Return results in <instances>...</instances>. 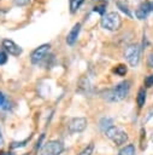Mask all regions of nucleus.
I'll use <instances>...</instances> for the list:
<instances>
[{"instance_id":"obj_29","label":"nucleus","mask_w":153,"mask_h":155,"mask_svg":"<svg viewBox=\"0 0 153 155\" xmlns=\"http://www.w3.org/2000/svg\"><path fill=\"white\" fill-rule=\"evenodd\" d=\"M7 155H16V154H14V153H8Z\"/></svg>"},{"instance_id":"obj_16","label":"nucleus","mask_w":153,"mask_h":155,"mask_svg":"<svg viewBox=\"0 0 153 155\" xmlns=\"http://www.w3.org/2000/svg\"><path fill=\"white\" fill-rule=\"evenodd\" d=\"M93 150H94V144H89L88 147H86L80 154L77 155H92L93 154Z\"/></svg>"},{"instance_id":"obj_11","label":"nucleus","mask_w":153,"mask_h":155,"mask_svg":"<svg viewBox=\"0 0 153 155\" xmlns=\"http://www.w3.org/2000/svg\"><path fill=\"white\" fill-rule=\"evenodd\" d=\"M136 102H137V105L140 108H142L145 105V102H146V91H145V88H140L139 90L137 97H136Z\"/></svg>"},{"instance_id":"obj_10","label":"nucleus","mask_w":153,"mask_h":155,"mask_svg":"<svg viewBox=\"0 0 153 155\" xmlns=\"http://www.w3.org/2000/svg\"><path fill=\"white\" fill-rule=\"evenodd\" d=\"M80 30H81V23H76V24L72 27V29L70 30V33L67 34V38H66V42H67L69 45H73V44H75V41H76L77 36H78Z\"/></svg>"},{"instance_id":"obj_5","label":"nucleus","mask_w":153,"mask_h":155,"mask_svg":"<svg viewBox=\"0 0 153 155\" xmlns=\"http://www.w3.org/2000/svg\"><path fill=\"white\" fill-rule=\"evenodd\" d=\"M64 150V144L59 140H51L45 144L39 155H60Z\"/></svg>"},{"instance_id":"obj_28","label":"nucleus","mask_w":153,"mask_h":155,"mask_svg":"<svg viewBox=\"0 0 153 155\" xmlns=\"http://www.w3.org/2000/svg\"><path fill=\"white\" fill-rule=\"evenodd\" d=\"M151 10L153 11V2H151Z\"/></svg>"},{"instance_id":"obj_15","label":"nucleus","mask_w":153,"mask_h":155,"mask_svg":"<svg viewBox=\"0 0 153 155\" xmlns=\"http://www.w3.org/2000/svg\"><path fill=\"white\" fill-rule=\"evenodd\" d=\"M117 75H119V76H124L125 74H126V71H128V69H126V67L124 65V64H118L116 68H114V70H113Z\"/></svg>"},{"instance_id":"obj_18","label":"nucleus","mask_w":153,"mask_h":155,"mask_svg":"<svg viewBox=\"0 0 153 155\" xmlns=\"http://www.w3.org/2000/svg\"><path fill=\"white\" fill-rule=\"evenodd\" d=\"M7 104H8V102H7L6 97H5V94H4L2 92H0V108H5V109H7V108H8Z\"/></svg>"},{"instance_id":"obj_22","label":"nucleus","mask_w":153,"mask_h":155,"mask_svg":"<svg viewBox=\"0 0 153 155\" xmlns=\"http://www.w3.org/2000/svg\"><path fill=\"white\" fill-rule=\"evenodd\" d=\"M7 62V53L4 51H0V65L5 64Z\"/></svg>"},{"instance_id":"obj_21","label":"nucleus","mask_w":153,"mask_h":155,"mask_svg":"<svg viewBox=\"0 0 153 155\" xmlns=\"http://www.w3.org/2000/svg\"><path fill=\"white\" fill-rule=\"evenodd\" d=\"M145 86L146 87H152L153 86V74L152 75H148L145 79Z\"/></svg>"},{"instance_id":"obj_17","label":"nucleus","mask_w":153,"mask_h":155,"mask_svg":"<svg viewBox=\"0 0 153 155\" xmlns=\"http://www.w3.org/2000/svg\"><path fill=\"white\" fill-rule=\"evenodd\" d=\"M29 139H30V137H29V138H27V139H24V140H22V142H14V143H12V144L10 145V148H11V149L22 148V147H24V145H25V143H28V142H29Z\"/></svg>"},{"instance_id":"obj_23","label":"nucleus","mask_w":153,"mask_h":155,"mask_svg":"<svg viewBox=\"0 0 153 155\" xmlns=\"http://www.w3.org/2000/svg\"><path fill=\"white\" fill-rule=\"evenodd\" d=\"M30 0H13V2L17 5V6H24L27 4H29Z\"/></svg>"},{"instance_id":"obj_4","label":"nucleus","mask_w":153,"mask_h":155,"mask_svg":"<svg viewBox=\"0 0 153 155\" xmlns=\"http://www.w3.org/2000/svg\"><path fill=\"white\" fill-rule=\"evenodd\" d=\"M125 59L128 61V63L131 67H136L140 62V57H141V47L140 45L135 44V45H130L126 47L125 52H124Z\"/></svg>"},{"instance_id":"obj_2","label":"nucleus","mask_w":153,"mask_h":155,"mask_svg":"<svg viewBox=\"0 0 153 155\" xmlns=\"http://www.w3.org/2000/svg\"><path fill=\"white\" fill-rule=\"evenodd\" d=\"M100 24H101L102 28H105L107 30H111V31H114V30H118L120 28L122 19H120V16L117 12H108V13L102 16V18L100 21Z\"/></svg>"},{"instance_id":"obj_12","label":"nucleus","mask_w":153,"mask_h":155,"mask_svg":"<svg viewBox=\"0 0 153 155\" xmlns=\"http://www.w3.org/2000/svg\"><path fill=\"white\" fill-rule=\"evenodd\" d=\"M112 125H113V120H112L111 117H104V119L100 120V125H99V126H100V128L105 132V131L108 130Z\"/></svg>"},{"instance_id":"obj_19","label":"nucleus","mask_w":153,"mask_h":155,"mask_svg":"<svg viewBox=\"0 0 153 155\" xmlns=\"http://www.w3.org/2000/svg\"><path fill=\"white\" fill-rule=\"evenodd\" d=\"M117 5H118V7L124 12V13H126L129 17H131V13H130V11H129V8H128V6L126 5H124L123 2H120V1H118L117 2Z\"/></svg>"},{"instance_id":"obj_27","label":"nucleus","mask_w":153,"mask_h":155,"mask_svg":"<svg viewBox=\"0 0 153 155\" xmlns=\"http://www.w3.org/2000/svg\"><path fill=\"white\" fill-rule=\"evenodd\" d=\"M0 155H7V154H6L5 151H2V150H1V151H0Z\"/></svg>"},{"instance_id":"obj_7","label":"nucleus","mask_w":153,"mask_h":155,"mask_svg":"<svg viewBox=\"0 0 153 155\" xmlns=\"http://www.w3.org/2000/svg\"><path fill=\"white\" fill-rule=\"evenodd\" d=\"M69 131L71 133L82 132L87 127V119L86 117H73L69 122Z\"/></svg>"},{"instance_id":"obj_8","label":"nucleus","mask_w":153,"mask_h":155,"mask_svg":"<svg viewBox=\"0 0 153 155\" xmlns=\"http://www.w3.org/2000/svg\"><path fill=\"white\" fill-rule=\"evenodd\" d=\"M2 47L12 56H19L22 53V48L12 40L10 39H4L2 40Z\"/></svg>"},{"instance_id":"obj_20","label":"nucleus","mask_w":153,"mask_h":155,"mask_svg":"<svg viewBox=\"0 0 153 155\" xmlns=\"http://www.w3.org/2000/svg\"><path fill=\"white\" fill-rule=\"evenodd\" d=\"M105 8H106V4H101V5H98L94 7V11L100 13V15H104L105 13Z\"/></svg>"},{"instance_id":"obj_6","label":"nucleus","mask_w":153,"mask_h":155,"mask_svg":"<svg viewBox=\"0 0 153 155\" xmlns=\"http://www.w3.org/2000/svg\"><path fill=\"white\" fill-rule=\"evenodd\" d=\"M49 47H51L49 44H45V45H41V46H39L37 48H35V50L31 52V54H30V61H31V63H33V64H39L41 61H43V59L46 58L48 51H49Z\"/></svg>"},{"instance_id":"obj_24","label":"nucleus","mask_w":153,"mask_h":155,"mask_svg":"<svg viewBox=\"0 0 153 155\" xmlns=\"http://www.w3.org/2000/svg\"><path fill=\"white\" fill-rule=\"evenodd\" d=\"M147 64L149 68H153V52L148 54V58H147Z\"/></svg>"},{"instance_id":"obj_14","label":"nucleus","mask_w":153,"mask_h":155,"mask_svg":"<svg viewBox=\"0 0 153 155\" xmlns=\"http://www.w3.org/2000/svg\"><path fill=\"white\" fill-rule=\"evenodd\" d=\"M83 2H84V0H70V11H71V13H75Z\"/></svg>"},{"instance_id":"obj_1","label":"nucleus","mask_w":153,"mask_h":155,"mask_svg":"<svg viewBox=\"0 0 153 155\" xmlns=\"http://www.w3.org/2000/svg\"><path fill=\"white\" fill-rule=\"evenodd\" d=\"M129 91H130V81L125 80V81H122L118 85H116L113 88L106 91L105 98L110 102H118V101L124 99L128 96Z\"/></svg>"},{"instance_id":"obj_13","label":"nucleus","mask_w":153,"mask_h":155,"mask_svg":"<svg viewBox=\"0 0 153 155\" xmlns=\"http://www.w3.org/2000/svg\"><path fill=\"white\" fill-rule=\"evenodd\" d=\"M119 155H135V145L128 144L119 150Z\"/></svg>"},{"instance_id":"obj_26","label":"nucleus","mask_w":153,"mask_h":155,"mask_svg":"<svg viewBox=\"0 0 153 155\" xmlns=\"http://www.w3.org/2000/svg\"><path fill=\"white\" fill-rule=\"evenodd\" d=\"M4 145V138H2V134H1V131H0V148Z\"/></svg>"},{"instance_id":"obj_9","label":"nucleus","mask_w":153,"mask_h":155,"mask_svg":"<svg viewBox=\"0 0 153 155\" xmlns=\"http://www.w3.org/2000/svg\"><path fill=\"white\" fill-rule=\"evenodd\" d=\"M151 11H152V10H151V2H149V1H143V2H141L140 6L136 8L135 15H136V17H137L139 19H145V18L148 16V13H149Z\"/></svg>"},{"instance_id":"obj_3","label":"nucleus","mask_w":153,"mask_h":155,"mask_svg":"<svg viewBox=\"0 0 153 155\" xmlns=\"http://www.w3.org/2000/svg\"><path fill=\"white\" fill-rule=\"evenodd\" d=\"M105 133L116 145H123L128 140L126 132H124L123 130H120L119 127H116V126H111L108 130L105 131Z\"/></svg>"},{"instance_id":"obj_25","label":"nucleus","mask_w":153,"mask_h":155,"mask_svg":"<svg viewBox=\"0 0 153 155\" xmlns=\"http://www.w3.org/2000/svg\"><path fill=\"white\" fill-rule=\"evenodd\" d=\"M43 138H45V136H43V134H42V136H41V137H40V139H39V140H37V144H36V148H35V149H39V148H40V147H41V142H42V140H43Z\"/></svg>"}]
</instances>
